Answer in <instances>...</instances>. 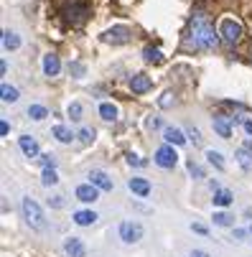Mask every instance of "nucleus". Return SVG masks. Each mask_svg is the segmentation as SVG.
Returning a JSON list of instances; mask_svg holds the SVG:
<instances>
[{"label": "nucleus", "mask_w": 252, "mask_h": 257, "mask_svg": "<svg viewBox=\"0 0 252 257\" xmlns=\"http://www.w3.org/2000/svg\"><path fill=\"white\" fill-rule=\"evenodd\" d=\"M66 112H69L71 120H82V104H79V102H71Z\"/></svg>", "instance_id": "c85d7f7f"}, {"label": "nucleus", "mask_w": 252, "mask_h": 257, "mask_svg": "<svg viewBox=\"0 0 252 257\" xmlns=\"http://www.w3.org/2000/svg\"><path fill=\"white\" fill-rule=\"evenodd\" d=\"M249 54H252V51H249Z\"/></svg>", "instance_id": "c03bdc74"}, {"label": "nucleus", "mask_w": 252, "mask_h": 257, "mask_svg": "<svg viewBox=\"0 0 252 257\" xmlns=\"http://www.w3.org/2000/svg\"><path fill=\"white\" fill-rule=\"evenodd\" d=\"M189 257H209V252H204V249H191Z\"/></svg>", "instance_id": "ea45409f"}, {"label": "nucleus", "mask_w": 252, "mask_h": 257, "mask_svg": "<svg viewBox=\"0 0 252 257\" xmlns=\"http://www.w3.org/2000/svg\"><path fill=\"white\" fill-rule=\"evenodd\" d=\"M8 133H11V125H8V122L3 120V122H0V135H3V138H6Z\"/></svg>", "instance_id": "4c0bfd02"}, {"label": "nucleus", "mask_w": 252, "mask_h": 257, "mask_svg": "<svg viewBox=\"0 0 252 257\" xmlns=\"http://www.w3.org/2000/svg\"><path fill=\"white\" fill-rule=\"evenodd\" d=\"M161 168H173L178 163V153L173 151V145H161V148L156 151V158H153Z\"/></svg>", "instance_id": "423d86ee"}, {"label": "nucleus", "mask_w": 252, "mask_h": 257, "mask_svg": "<svg viewBox=\"0 0 252 257\" xmlns=\"http://www.w3.org/2000/svg\"><path fill=\"white\" fill-rule=\"evenodd\" d=\"M148 127H161V120H158V117H151V120H148Z\"/></svg>", "instance_id": "a19ab883"}, {"label": "nucleus", "mask_w": 252, "mask_h": 257, "mask_svg": "<svg viewBox=\"0 0 252 257\" xmlns=\"http://www.w3.org/2000/svg\"><path fill=\"white\" fill-rule=\"evenodd\" d=\"M163 138H166L168 145H184V143L189 140L186 133H184V130H178V127H166V130H163Z\"/></svg>", "instance_id": "2eb2a0df"}, {"label": "nucleus", "mask_w": 252, "mask_h": 257, "mask_svg": "<svg viewBox=\"0 0 252 257\" xmlns=\"http://www.w3.org/2000/svg\"><path fill=\"white\" fill-rule=\"evenodd\" d=\"M206 161H209L211 166H217L219 171H224V156H222L219 151H206Z\"/></svg>", "instance_id": "393cba45"}, {"label": "nucleus", "mask_w": 252, "mask_h": 257, "mask_svg": "<svg viewBox=\"0 0 252 257\" xmlns=\"http://www.w3.org/2000/svg\"><path fill=\"white\" fill-rule=\"evenodd\" d=\"M51 135H54V138H56L59 143H64V145H69L71 140H74V138H77L74 133H71L69 127H64V125H56V127L51 130Z\"/></svg>", "instance_id": "a211bd4d"}, {"label": "nucleus", "mask_w": 252, "mask_h": 257, "mask_svg": "<svg viewBox=\"0 0 252 257\" xmlns=\"http://www.w3.org/2000/svg\"><path fill=\"white\" fill-rule=\"evenodd\" d=\"M21 211H23V219L31 229H39L44 232L46 229V216H44V209L39 206V201H33L31 196H26L21 201Z\"/></svg>", "instance_id": "f03ea898"}, {"label": "nucleus", "mask_w": 252, "mask_h": 257, "mask_svg": "<svg viewBox=\"0 0 252 257\" xmlns=\"http://www.w3.org/2000/svg\"><path fill=\"white\" fill-rule=\"evenodd\" d=\"M214 224L217 227H232V216L227 214V211H214Z\"/></svg>", "instance_id": "a878e982"}, {"label": "nucleus", "mask_w": 252, "mask_h": 257, "mask_svg": "<svg viewBox=\"0 0 252 257\" xmlns=\"http://www.w3.org/2000/svg\"><path fill=\"white\" fill-rule=\"evenodd\" d=\"M219 36H222V41L234 46L239 39H242V23L237 18H222L219 23Z\"/></svg>", "instance_id": "7ed1b4c3"}, {"label": "nucleus", "mask_w": 252, "mask_h": 257, "mask_svg": "<svg viewBox=\"0 0 252 257\" xmlns=\"http://www.w3.org/2000/svg\"><path fill=\"white\" fill-rule=\"evenodd\" d=\"M143 56H146L148 64H161V61H163V54H161L158 49H153V46H146V49H143Z\"/></svg>", "instance_id": "5701e85b"}, {"label": "nucleus", "mask_w": 252, "mask_h": 257, "mask_svg": "<svg viewBox=\"0 0 252 257\" xmlns=\"http://www.w3.org/2000/svg\"><path fill=\"white\" fill-rule=\"evenodd\" d=\"M18 145H21V151H23L26 158H41V156H39V143H36V138L23 135V138H18Z\"/></svg>", "instance_id": "9b49d317"}, {"label": "nucleus", "mask_w": 252, "mask_h": 257, "mask_svg": "<svg viewBox=\"0 0 252 257\" xmlns=\"http://www.w3.org/2000/svg\"><path fill=\"white\" fill-rule=\"evenodd\" d=\"M77 138H79L84 145H92V143H94V130H92V127H82Z\"/></svg>", "instance_id": "cd10ccee"}, {"label": "nucleus", "mask_w": 252, "mask_h": 257, "mask_svg": "<svg viewBox=\"0 0 252 257\" xmlns=\"http://www.w3.org/2000/svg\"><path fill=\"white\" fill-rule=\"evenodd\" d=\"M49 206H51V209H64L66 201H64V196H51V199H49Z\"/></svg>", "instance_id": "473e14b6"}, {"label": "nucleus", "mask_w": 252, "mask_h": 257, "mask_svg": "<svg viewBox=\"0 0 252 257\" xmlns=\"http://www.w3.org/2000/svg\"><path fill=\"white\" fill-rule=\"evenodd\" d=\"M186 138L194 140V145H201V133L196 127H186Z\"/></svg>", "instance_id": "c756f323"}, {"label": "nucleus", "mask_w": 252, "mask_h": 257, "mask_svg": "<svg viewBox=\"0 0 252 257\" xmlns=\"http://www.w3.org/2000/svg\"><path fill=\"white\" fill-rule=\"evenodd\" d=\"M77 199L79 201H84V204H94L97 199H99V189H94L92 183H82V186H77Z\"/></svg>", "instance_id": "9d476101"}, {"label": "nucleus", "mask_w": 252, "mask_h": 257, "mask_svg": "<svg viewBox=\"0 0 252 257\" xmlns=\"http://www.w3.org/2000/svg\"><path fill=\"white\" fill-rule=\"evenodd\" d=\"M41 183H44V186H54V183H59L56 171H54V168H46V171L41 173Z\"/></svg>", "instance_id": "bb28decb"}, {"label": "nucleus", "mask_w": 252, "mask_h": 257, "mask_svg": "<svg viewBox=\"0 0 252 257\" xmlns=\"http://www.w3.org/2000/svg\"><path fill=\"white\" fill-rule=\"evenodd\" d=\"M234 158H237V163H239L242 171H252V138L242 145V148H237Z\"/></svg>", "instance_id": "6e6552de"}, {"label": "nucleus", "mask_w": 252, "mask_h": 257, "mask_svg": "<svg viewBox=\"0 0 252 257\" xmlns=\"http://www.w3.org/2000/svg\"><path fill=\"white\" fill-rule=\"evenodd\" d=\"M104 44H128L130 41V28L128 26H112L102 33Z\"/></svg>", "instance_id": "39448f33"}, {"label": "nucleus", "mask_w": 252, "mask_h": 257, "mask_svg": "<svg viewBox=\"0 0 252 257\" xmlns=\"http://www.w3.org/2000/svg\"><path fill=\"white\" fill-rule=\"evenodd\" d=\"M46 115H49V109H46L44 104H31V107H28V117H31V120H44Z\"/></svg>", "instance_id": "b1692460"}, {"label": "nucleus", "mask_w": 252, "mask_h": 257, "mask_svg": "<svg viewBox=\"0 0 252 257\" xmlns=\"http://www.w3.org/2000/svg\"><path fill=\"white\" fill-rule=\"evenodd\" d=\"M191 229H194L196 234H209V229H206L204 224H191Z\"/></svg>", "instance_id": "e433bc0d"}, {"label": "nucleus", "mask_w": 252, "mask_h": 257, "mask_svg": "<svg viewBox=\"0 0 252 257\" xmlns=\"http://www.w3.org/2000/svg\"><path fill=\"white\" fill-rule=\"evenodd\" d=\"M69 71H71V74H77V77H84V66L82 64H69Z\"/></svg>", "instance_id": "f704fd0d"}, {"label": "nucleus", "mask_w": 252, "mask_h": 257, "mask_svg": "<svg viewBox=\"0 0 252 257\" xmlns=\"http://www.w3.org/2000/svg\"><path fill=\"white\" fill-rule=\"evenodd\" d=\"M186 166H189V173H191V176H196V178H204V168H201L199 163H194V161H189Z\"/></svg>", "instance_id": "7c9ffc66"}, {"label": "nucleus", "mask_w": 252, "mask_h": 257, "mask_svg": "<svg viewBox=\"0 0 252 257\" xmlns=\"http://www.w3.org/2000/svg\"><path fill=\"white\" fill-rule=\"evenodd\" d=\"M99 115H102V120H107V122H115V120H117V107H115L112 102H102V104H99Z\"/></svg>", "instance_id": "412c9836"}, {"label": "nucleus", "mask_w": 252, "mask_h": 257, "mask_svg": "<svg viewBox=\"0 0 252 257\" xmlns=\"http://www.w3.org/2000/svg\"><path fill=\"white\" fill-rule=\"evenodd\" d=\"M219 31H214V26L204 16H194L189 23V46L196 51H214L219 44Z\"/></svg>", "instance_id": "f257e3e1"}, {"label": "nucleus", "mask_w": 252, "mask_h": 257, "mask_svg": "<svg viewBox=\"0 0 252 257\" xmlns=\"http://www.w3.org/2000/svg\"><path fill=\"white\" fill-rule=\"evenodd\" d=\"M232 199H234V194L229 191V189H219V191H214V206H229L232 204Z\"/></svg>", "instance_id": "aec40b11"}, {"label": "nucleus", "mask_w": 252, "mask_h": 257, "mask_svg": "<svg viewBox=\"0 0 252 257\" xmlns=\"http://www.w3.org/2000/svg\"><path fill=\"white\" fill-rule=\"evenodd\" d=\"M120 239L125 244H135L143 239V224L140 222H122L120 224Z\"/></svg>", "instance_id": "20e7f679"}, {"label": "nucleus", "mask_w": 252, "mask_h": 257, "mask_svg": "<svg viewBox=\"0 0 252 257\" xmlns=\"http://www.w3.org/2000/svg\"><path fill=\"white\" fill-rule=\"evenodd\" d=\"M244 130H247V133L252 135V120H244Z\"/></svg>", "instance_id": "79ce46f5"}, {"label": "nucleus", "mask_w": 252, "mask_h": 257, "mask_svg": "<svg viewBox=\"0 0 252 257\" xmlns=\"http://www.w3.org/2000/svg\"><path fill=\"white\" fill-rule=\"evenodd\" d=\"M97 219H99V216H97L94 211H87V209H84V211H74V222H77L79 227H92Z\"/></svg>", "instance_id": "f3484780"}, {"label": "nucleus", "mask_w": 252, "mask_h": 257, "mask_svg": "<svg viewBox=\"0 0 252 257\" xmlns=\"http://www.w3.org/2000/svg\"><path fill=\"white\" fill-rule=\"evenodd\" d=\"M128 189L133 194H138V196H148L151 194V181H146V178H130L128 181Z\"/></svg>", "instance_id": "4468645a"}, {"label": "nucleus", "mask_w": 252, "mask_h": 257, "mask_svg": "<svg viewBox=\"0 0 252 257\" xmlns=\"http://www.w3.org/2000/svg\"><path fill=\"white\" fill-rule=\"evenodd\" d=\"M39 161H41L44 171H46V168H56V158H54V156H49V153H46V156H41Z\"/></svg>", "instance_id": "2f4dec72"}, {"label": "nucleus", "mask_w": 252, "mask_h": 257, "mask_svg": "<svg viewBox=\"0 0 252 257\" xmlns=\"http://www.w3.org/2000/svg\"><path fill=\"white\" fill-rule=\"evenodd\" d=\"M244 237H247V232H244V229H234V239H237V242H242Z\"/></svg>", "instance_id": "58836bf2"}, {"label": "nucleus", "mask_w": 252, "mask_h": 257, "mask_svg": "<svg viewBox=\"0 0 252 257\" xmlns=\"http://www.w3.org/2000/svg\"><path fill=\"white\" fill-rule=\"evenodd\" d=\"M41 66H44V74H46V77H56L59 71H61V61H59L56 54H46Z\"/></svg>", "instance_id": "ddd939ff"}, {"label": "nucleus", "mask_w": 252, "mask_h": 257, "mask_svg": "<svg viewBox=\"0 0 252 257\" xmlns=\"http://www.w3.org/2000/svg\"><path fill=\"white\" fill-rule=\"evenodd\" d=\"M3 46H6L8 51L21 49V36H18L16 31H3Z\"/></svg>", "instance_id": "6ab92c4d"}, {"label": "nucleus", "mask_w": 252, "mask_h": 257, "mask_svg": "<svg viewBox=\"0 0 252 257\" xmlns=\"http://www.w3.org/2000/svg\"><path fill=\"white\" fill-rule=\"evenodd\" d=\"M171 102H173V94H171V92H166V94L158 99V104H161V107H168Z\"/></svg>", "instance_id": "c9c22d12"}, {"label": "nucleus", "mask_w": 252, "mask_h": 257, "mask_svg": "<svg viewBox=\"0 0 252 257\" xmlns=\"http://www.w3.org/2000/svg\"><path fill=\"white\" fill-rule=\"evenodd\" d=\"M249 232H252V227H249Z\"/></svg>", "instance_id": "37998d69"}, {"label": "nucleus", "mask_w": 252, "mask_h": 257, "mask_svg": "<svg viewBox=\"0 0 252 257\" xmlns=\"http://www.w3.org/2000/svg\"><path fill=\"white\" fill-rule=\"evenodd\" d=\"M151 87H153V79H151V77H146V74H135V77L130 79V89H133L135 94L148 92Z\"/></svg>", "instance_id": "f8f14e48"}, {"label": "nucleus", "mask_w": 252, "mask_h": 257, "mask_svg": "<svg viewBox=\"0 0 252 257\" xmlns=\"http://www.w3.org/2000/svg\"><path fill=\"white\" fill-rule=\"evenodd\" d=\"M128 163H130V166H138V168L146 166V161H143L140 156H135V153H128Z\"/></svg>", "instance_id": "72a5a7b5"}, {"label": "nucleus", "mask_w": 252, "mask_h": 257, "mask_svg": "<svg viewBox=\"0 0 252 257\" xmlns=\"http://www.w3.org/2000/svg\"><path fill=\"white\" fill-rule=\"evenodd\" d=\"M211 125H214V133H217L219 138H232V120H227V117H214Z\"/></svg>", "instance_id": "dca6fc26"}, {"label": "nucleus", "mask_w": 252, "mask_h": 257, "mask_svg": "<svg viewBox=\"0 0 252 257\" xmlns=\"http://www.w3.org/2000/svg\"><path fill=\"white\" fill-rule=\"evenodd\" d=\"M89 183L99 191H112V178L104 171H89Z\"/></svg>", "instance_id": "1a4fd4ad"}, {"label": "nucleus", "mask_w": 252, "mask_h": 257, "mask_svg": "<svg viewBox=\"0 0 252 257\" xmlns=\"http://www.w3.org/2000/svg\"><path fill=\"white\" fill-rule=\"evenodd\" d=\"M0 94H3V102H18V89L11 84H0Z\"/></svg>", "instance_id": "4be33fe9"}, {"label": "nucleus", "mask_w": 252, "mask_h": 257, "mask_svg": "<svg viewBox=\"0 0 252 257\" xmlns=\"http://www.w3.org/2000/svg\"><path fill=\"white\" fill-rule=\"evenodd\" d=\"M64 252L69 257H87V244L79 237H66L64 239Z\"/></svg>", "instance_id": "0eeeda50"}]
</instances>
